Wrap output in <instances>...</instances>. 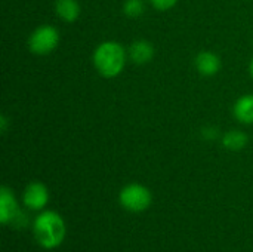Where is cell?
Wrapping results in <instances>:
<instances>
[{"label": "cell", "instance_id": "cell-1", "mask_svg": "<svg viewBox=\"0 0 253 252\" xmlns=\"http://www.w3.org/2000/svg\"><path fill=\"white\" fill-rule=\"evenodd\" d=\"M127 58V49H125L123 45L114 40H105L95 48L92 62L99 76L114 79L123 73Z\"/></svg>", "mask_w": 253, "mask_h": 252}, {"label": "cell", "instance_id": "cell-2", "mask_svg": "<svg viewBox=\"0 0 253 252\" xmlns=\"http://www.w3.org/2000/svg\"><path fill=\"white\" fill-rule=\"evenodd\" d=\"M67 235L64 218L50 209H43L33 221V236L44 250H55L62 245Z\"/></svg>", "mask_w": 253, "mask_h": 252}, {"label": "cell", "instance_id": "cell-3", "mask_svg": "<svg viewBox=\"0 0 253 252\" xmlns=\"http://www.w3.org/2000/svg\"><path fill=\"white\" fill-rule=\"evenodd\" d=\"M119 202L120 205L133 214L144 212L150 208L153 202V195L148 187L139 183H130L126 184L120 193H119Z\"/></svg>", "mask_w": 253, "mask_h": 252}, {"label": "cell", "instance_id": "cell-4", "mask_svg": "<svg viewBox=\"0 0 253 252\" xmlns=\"http://www.w3.org/2000/svg\"><path fill=\"white\" fill-rule=\"evenodd\" d=\"M59 31L49 24H42L31 31L28 36V49L34 55H49L59 45Z\"/></svg>", "mask_w": 253, "mask_h": 252}, {"label": "cell", "instance_id": "cell-5", "mask_svg": "<svg viewBox=\"0 0 253 252\" xmlns=\"http://www.w3.org/2000/svg\"><path fill=\"white\" fill-rule=\"evenodd\" d=\"M0 223L13 227L27 224V215L19 209L15 195L7 186H3L0 190Z\"/></svg>", "mask_w": 253, "mask_h": 252}, {"label": "cell", "instance_id": "cell-6", "mask_svg": "<svg viewBox=\"0 0 253 252\" xmlns=\"http://www.w3.org/2000/svg\"><path fill=\"white\" fill-rule=\"evenodd\" d=\"M22 203L30 211H43L49 203V190L40 181H31L22 192Z\"/></svg>", "mask_w": 253, "mask_h": 252}, {"label": "cell", "instance_id": "cell-7", "mask_svg": "<svg viewBox=\"0 0 253 252\" xmlns=\"http://www.w3.org/2000/svg\"><path fill=\"white\" fill-rule=\"evenodd\" d=\"M194 67L199 74H202L205 77H213L221 71L222 62H221V58L215 52L202 50L197 53V56L194 59Z\"/></svg>", "mask_w": 253, "mask_h": 252}, {"label": "cell", "instance_id": "cell-8", "mask_svg": "<svg viewBox=\"0 0 253 252\" xmlns=\"http://www.w3.org/2000/svg\"><path fill=\"white\" fill-rule=\"evenodd\" d=\"M154 46L145 40V39H138L135 42L130 43V46L127 48V55L129 59L135 64V65H145L148 64L153 58H154Z\"/></svg>", "mask_w": 253, "mask_h": 252}, {"label": "cell", "instance_id": "cell-9", "mask_svg": "<svg viewBox=\"0 0 253 252\" xmlns=\"http://www.w3.org/2000/svg\"><path fill=\"white\" fill-rule=\"evenodd\" d=\"M233 116L243 125H253V94H245L234 102Z\"/></svg>", "mask_w": 253, "mask_h": 252}, {"label": "cell", "instance_id": "cell-10", "mask_svg": "<svg viewBox=\"0 0 253 252\" xmlns=\"http://www.w3.org/2000/svg\"><path fill=\"white\" fill-rule=\"evenodd\" d=\"M80 12L82 9L77 0H55V13L64 22H76Z\"/></svg>", "mask_w": 253, "mask_h": 252}, {"label": "cell", "instance_id": "cell-11", "mask_svg": "<svg viewBox=\"0 0 253 252\" xmlns=\"http://www.w3.org/2000/svg\"><path fill=\"white\" fill-rule=\"evenodd\" d=\"M248 141H249V138H248L246 132H243L240 129H230L222 137V146L231 151L243 150L246 147Z\"/></svg>", "mask_w": 253, "mask_h": 252}, {"label": "cell", "instance_id": "cell-12", "mask_svg": "<svg viewBox=\"0 0 253 252\" xmlns=\"http://www.w3.org/2000/svg\"><path fill=\"white\" fill-rule=\"evenodd\" d=\"M145 10L144 0H125L123 3V13L127 18H139Z\"/></svg>", "mask_w": 253, "mask_h": 252}, {"label": "cell", "instance_id": "cell-13", "mask_svg": "<svg viewBox=\"0 0 253 252\" xmlns=\"http://www.w3.org/2000/svg\"><path fill=\"white\" fill-rule=\"evenodd\" d=\"M148 1L157 10H169L178 3V0H148Z\"/></svg>", "mask_w": 253, "mask_h": 252}, {"label": "cell", "instance_id": "cell-14", "mask_svg": "<svg viewBox=\"0 0 253 252\" xmlns=\"http://www.w3.org/2000/svg\"><path fill=\"white\" fill-rule=\"evenodd\" d=\"M202 135H203L206 140H215V138L218 137V131H216L215 128H206V129H203Z\"/></svg>", "mask_w": 253, "mask_h": 252}, {"label": "cell", "instance_id": "cell-15", "mask_svg": "<svg viewBox=\"0 0 253 252\" xmlns=\"http://www.w3.org/2000/svg\"><path fill=\"white\" fill-rule=\"evenodd\" d=\"M0 123H1V132H6V125H7V119L4 116H1L0 119Z\"/></svg>", "mask_w": 253, "mask_h": 252}, {"label": "cell", "instance_id": "cell-16", "mask_svg": "<svg viewBox=\"0 0 253 252\" xmlns=\"http://www.w3.org/2000/svg\"><path fill=\"white\" fill-rule=\"evenodd\" d=\"M249 73H251V76H252L253 79V58L252 61H251V64H249Z\"/></svg>", "mask_w": 253, "mask_h": 252}]
</instances>
